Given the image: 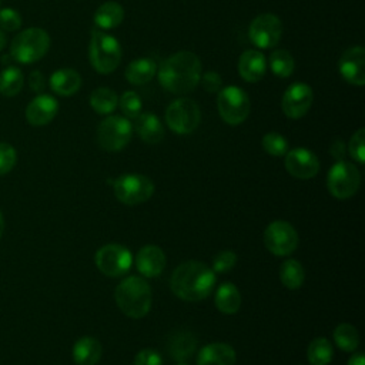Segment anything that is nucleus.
<instances>
[{
    "label": "nucleus",
    "instance_id": "nucleus-1",
    "mask_svg": "<svg viewBox=\"0 0 365 365\" xmlns=\"http://www.w3.org/2000/svg\"><path fill=\"white\" fill-rule=\"evenodd\" d=\"M197 54L191 51H177L161 64L157 77L163 88L171 94L182 96L191 93L200 83L202 70Z\"/></svg>",
    "mask_w": 365,
    "mask_h": 365
},
{
    "label": "nucleus",
    "instance_id": "nucleus-2",
    "mask_svg": "<svg viewBox=\"0 0 365 365\" xmlns=\"http://www.w3.org/2000/svg\"><path fill=\"white\" fill-rule=\"evenodd\" d=\"M215 285V272L200 261L180 264L170 279L171 291L181 299L194 302L210 295Z\"/></svg>",
    "mask_w": 365,
    "mask_h": 365
},
{
    "label": "nucleus",
    "instance_id": "nucleus-3",
    "mask_svg": "<svg viewBox=\"0 0 365 365\" xmlns=\"http://www.w3.org/2000/svg\"><path fill=\"white\" fill-rule=\"evenodd\" d=\"M114 298L121 309L130 318H143L151 308V287L137 275L124 278L114 291Z\"/></svg>",
    "mask_w": 365,
    "mask_h": 365
},
{
    "label": "nucleus",
    "instance_id": "nucleus-4",
    "mask_svg": "<svg viewBox=\"0 0 365 365\" xmlns=\"http://www.w3.org/2000/svg\"><path fill=\"white\" fill-rule=\"evenodd\" d=\"M88 58L97 73L110 74L121 61V46L115 37L96 29L90 38Z\"/></svg>",
    "mask_w": 365,
    "mask_h": 365
},
{
    "label": "nucleus",
    "instance_id": "nucleus-5",
    "mask_svg": "<svg viewBox=\"0 0 365 365\" xmlns=\"http://www.w3.org/2000/svg\"><path fill=\"white\" fill-rule=\"evenodd\" d=\"M50 48V36L40 27H30L19 33L10 46L11 57L21 64H31L46 56Z\"/></svg>",
    "mask_w": 365,
    "mask_h": 365
},
{
    "label": "nucleus",
    "instance_id": "nucleus-6",
    "mask_svg": "<svg viewBox=\"0 0 365 365\" xmlns=\"http://www.w3.org/2000/svg\"><path fill=\"white\" fill-rule=\"evenodd\" d=\"M217 108L221 118L227 124L238 125L247 120L251 110V103L242 88L228 86L218 91Z\"/></svg>",
    "mask_w": 365,
    "mask_h": 365
},
{
    "label": "nucleus",
    "instance_id": "nucleus-7",
    "mask_svg": "<svg viewBox=\"0 0 365 365\" xmlns=\"http://www.w3.org/2000/svg\"><path fill=\"white\" fill-rule=\"evenodd\" d=\"M361 185V174L358 168L345 160L336 161L328 171L327 187L328 191L338 200L352 197Z\"/></svg>",
    "mask_w": 365,
    "mask_h": 365
},
{
    "label": "nucleus",
    "instance_id": "nucleus-8",
    "mask_svg": "<svg viewBox=\"0 0 365 365\" xmlns=\"http://www.w3.org/2000/svg\"><path fill=\"white\" fill-rule=\"evenodd\" d=\"M114 195L125 205L143 204L154 192L153 181L143 174H123L113 182Z\"/></svg>",
    "mask_w": 365,
    "mask_h": 365
},
{
    "label": "nucleus",
    "instance_id": "nucleus-9",
    "mask_svg": "<svg viewBox=\"0 0 365 365\" xmlns=\"http://www.w3.org/2000/svg\"><path fill=\"white\" fill-rule=\"evenodd\" d=\"M133 135V125L124 115H108L97 128V141L107 151L123 150Z\"/></svg>",
    "mask_w": 365,
    "mask_h": 365
},
{
    "label": "nucleus",
    "instance_id": "nucleus-10",
    "mask_svg": "<svg viewBox=\"0 0 365 365\" xmlns=\"http://www.w3.org/2000/svg\"><path fill=\"white\" fill-rule=\"evenodd\" d=\"M201 120L198 104L191 98H177L165 110L167 125L177 134L192 133Z\"/></svg>",
    "mask_w": 365,
    "mask_h": 365
},
{
    "label": "nucleus",
    "instance_id": "nucleus-11",
    "mask_svg": "<svg viewBox=\"0 0 365 365\" xmlns=\"http://www.w3.org/2000/svg\"><path fill=\"white\" fill-rule=\"evenodd\" d=\"M264 244L269 252L278 257L292 254L298 247L295 228L282 220L272 221L264 231Z\"/></svg>",
    "mask_w": 365,
    "mask_h": 365
},
{
    "label": "nucleus",
    "instance_id": "nucleus-12",
    "mask_svg": "<svg viewBox=\"0 0 365 365\" xmlns=\"http://www.w3.org/2000/svg\"><path fill=\"white\" fill-rule=\"evenodd\" d=\"M100 272L107 277H121L128 272L133 257L131 252L120 244H107L97 250L94 255Z\"/></svg>",
    "mask_w": 365,
    "mask_h": 365
},
{
    "label": "nucleus",
    "instance_id": "nucleus-13",
    "mask_svg": "<svg viewBox=\"0 0 365 365\" xmlns=\"http://www.w3.org/2000/svg\"><path fill=\"white\" fill-rule=\"evenodd\" d=\"M281 36L282 23L279 17L272 13H262L257 16L248 27V37L258 48H271L277 46Z\"/></svg>",
    "mask_w": 365,
    "mask_h": 365
},
{
    "label": "nucleus",
    "instance_id": "nucleus-14",
    "mask_svg": "<svg viewBox=\"0 0 365 365\" xmlns=\"http://www.w3.org/2000/svg\"><path fill=\"white\" fill-rule=\"evenodd\" d=\"M314 100L312 88L305 83H292L281 100L282 113L292 120L304 117L311 108Z\"/></svg>",
    "mask_w": 365,
    "mask_h": 365
},
{
    "label": "nucleus",
    "instance_id": "nucleus-15",
    "mask_svg": "<svg viewBox=\"0 0 365 365\" xmlns=\"http://www.w3.org/2000/svg\"><path fill=\"white\" fill-rule=\"evenodd\" d=\"M285 168L287 171L299 180H309L319 171L318 157L308 148L298 147L287 151L285 154Z\"/></svg>",
    "mask_w": 365,
    "mask_h": 365
},
{
    "label": "nucleus",
    "instance_id": "nucleus-16",
    "mask_svg": "<svg viewBox=\"0 0 365 365\" xmlns=\"http://www.w3.org/2000/svg\"><path fill=\"white\" fill-rule=\"evenodd\" d=\"M339 74L354 86L365 84V50L362 46L346 48L338 61Z\"/></svg>",
    "mask_w": 365,
    "mask_h": 365
},
{
    "label": "nucleus",
    "instance_id": "nucleus-17",
    "mask_svg": "<svg viewBox=\"0 0 365 365\" xmlns=\"http://www.w3.org/2000/svg\"><path fill=\"white\" fill-rule=\"evenodd\" d=\"M58 111L57 100L50 94H38L26 107V120L34 127H41L53 121Z\"/></svg>",
    "mask_w": 365,
    "mask_h": 365
},
{
    "label": "nucleus",
    "instance_id": "nucleus-18",
    "mask_svg": "<svg viewBox=\"0 0 365 365\" xmlns=\"http://www.w3.org/2000/svg\"><path fill=\"white\" fill-rule=\"evenodd\" d=\"M135 267L138 272L147 278L160 275L165 267V254L157 245H144L135 257Z\"/></svg>",
    "mask_w": 365,
    "mask_h": 365
},
{
    "label": "nucleus",
    "instance_id": "nucleus-19",
    "mask_svg": "<svg viewBox=\"0 0 365 365\" xmlns=\"http://www.w3.org/2000/svg\"><path fill=\"white\" fill-rule=\"evenodd\" d=\"M267 71L265 56L258 50H247L240 56L238 73L248 83L259 81Z\"/></svg>",
    "mask_w": 365,
    "mask_h": 365
},
{
    "label": "nucleus",
    "instance_id": "nucleus-20",
    "mask_svg": "<svg viewBox=\"0 0 365 365\" xmlns=\"http://www.w3.org/2000/svg\"><path fill=\"white\" fill-rule=\"evenodd\" d=\"M235 351L224 342H212L202 346L197 355V365H234Z\"/></svg>",
    "mask_w": 365,
    "mask_h": 365
},
{
    "label": "nucleus",
    "instance_id": "nucleus-21",
    "mask_svg": "<svg viewBox=\"0 0 365 365\" xmlns=\"http://www.w3.org/2000/svg\"><path fill=\"white\" fill-rule=\"evenodd\" d=\"M50 88L63 97H68L73 96L78 91V88L81 87V77L80 74L74 70V68H60L56 70L50 80H48Z\"/></svg>",
    "mask_w": 365,
    "mask_h": 365
},
{
    "label": "nucleus",
    "instance_id": "nucleus-22",
    "mask_svg": "<svg viewBox=\"0 0 365 365\" xmlns=\"http://www.w3.org/2000/svg\"><path fill=\"white\" fill-rule=\"evenodd\" d=\"M101 354V344L93 336H81L73 346V359L77 365H96Z\"/></svg>",
    "mask_w": 365,
    "mask_h": 365
},
{
    "label": "nucleus",
    "instance_id": "nucleus-23",
    "mask_svg": "<svg viewBox=\"0 0 365 365\" xmlns=\"http://www.w3.org/2000/svg\"><path fill=\"white\" fill-rule=\"evenodd\" d=\"M135 128L143 141L148 144H157L164 138V127L158 117L151 113H140L135 118Z\"/></svg>",
    "mask_w": 365,
    "mask_h": 365
},
{
    "label": "nucleus",
    "instance_id": "nucleus-24",
    "mask_svg": "<svg viewBox=\"0 0 365 365\" xmlns=\"http://www.w3.org/2000/svg\"><path fill=\"white\" fill-rule=\"evenodd\" d=\"M195 348H197L195 336L185 329L177 331L170 336L168 352L178 362L187 361L194 354Z\"/></svg>",
    "mask_w": 365,
    "mask_h": 365
},
{
    "label": "nucleus",
    "instance_id": "nucleus-25",
    "mask_svg": "<svg viewBox=\"0 0 365 365\" xmlns=\"http://www.w3.org/2000/svg\"><path fill=\"white\" fill-rule=\"evenodd\" d=\"M124 19V9L117 1L103 3L94 13V23L98 30H111L121 24Z\"/></svg>",
    "mask_w": 365,
    "mask_h": 365
},
{
    "label": "nucleus",
    "instance_id": "nucleus-26",
    "mask_svg": "<svg viewBox=\"0 0 365 365\" xmlns=\"http://www.w3.org/2000/svg\"><path fill=\"white\" fill-rule=\"evenodd\" d=\"M157 73V64L153 58L140 57L133 60L125 68V78L128 83L141 86L148 83Z\"/></svg>",
    "mask_w": 365,
    "mask_h": 365
},
{
    "label": "nucleus",
    "instance_id": "nucleus-27",
    "mask_svg": "<svg viewBox=\"0 0 365 365\" xmlns=\"http://www.w3.org/2000/svg\"><path fill=\"white\" fill-rule=\"evenodd\" d=\"M215 307L220 312L232 315L241 307V294L231 282H222L215 292Z\"/></svg>",
    "mask_w": 365,
    "mask_h": 365
},
{
    "label": "nucleus",
    "instance_id": "nucleus-28",
    "mask_svg": "<svg viewBox=\"0 0 365 365\" xmlns=\"http://www.w3.org/2000/svg\"><path fill=\"white\" fill-rule=\"evenodd\" d=\"M279 279L288 289H298L305 279L304 267L297 259H285L279 269Z\"/></svg>",
    "mask_w": 365,
    "mask_h": 365
},
{
    "label": "nucleus",
    "instance_id": "nucleus-29",
    "mask_svg": "<svg viewBox=\"0 0 365 365\" xmlns=\"http://www.w3.org/2000/svg\"><path fill=\"white\" fill-rule=\"evenodd\" d=\"M90 106L98 114H111L118 106V97L111 88L98 87L90 96Z\"/></svg>",
    "mask_w": 365,
    "mask_h": 365
},
{
    "label": "nucleus",
    "instance_id": "nucleus-30",
    "mask_svg": "<svg viewBox=\"0 0 365 365\" xmlns=\"http://www.w3.org/2000/svg\"><path fill=\"white\" fill-rule=\"evenodd\" d=\"M307 356L311 365H328L334 356V349L329 339L324 336L312 339L308 345Z\"/></svg>",
    "mask_w": 365,
    "mask_h": 365
},
{
    "label": "nucleus",
    "instance_id": "nucleus-31",
    "mask_svg": "<svg viewBox=\"0 0 365 365\" xmlns=\"http://www.w3.org/2000/svg\"><path fill=\"white\" fill-rule=\"evenodd\" d=\"M24 76L17 67H6L0 73V94L4 97H14L23 88Z\"/></svg>",
    "mask_w": 365,
    "mask_h": 365
},
{
    "label": "nucleus",
    "instance_id": "nucleus-32",
    "mask_svg": "<svg viewBox=\"0 0 365 365\" xmlns=\"http://www.w3.org/2000/svg\"><path fill=\"white\" fill-rule=\"evenodd\" d=\"M294 67H295V61L292 54L288 50L277 48L271 53L269 68L277 77L279 78L289 77L294 73Z\"/></svg>",
    "mask_w": 365,
    "mask_h": 365
},
{
    "label": "nucleus",
    "instance_id": "nucleus-33",
    "mask_svg": "<svg viewBox=\"0 0 365 365\" xmlns=\"http://www.w3.org/2000/svg\"><path fill=\"white\" fill-rule=\"evenodd\" d=\"M334 341L339 349L345 352H354L359 345V335L354 325L342 322L334 329Z\"/></svg>",
    "mask_w": 365,
    "mask_h": 365
},
{
    "label": "nucleus",
    "instance_id": "nucleus-34",
    "mask_svg": "<svg viewBox=\"0 0 365 365\" xmlns=\"http://www.w3.org/2000/svg\"><path fill=\"white\" fill-rule=\"evenodd\" d=\"M262 148L269 154V155H275V157H282L287 154L288 151V141L287 138L275 131L267 133L262 140H261Z\"/></svg>",
    "mask_w": 365,
    "mask_h": 365
},
{
    "label": "nucleus",
    "instance_id": "nucleus-35",
    "mask_svg": "<svg viewBox=\"0 0 365 365\" xmlns=\"http://www.w3.org/2000/svg\"><path fill=\"white\" fill-rule=\"evenodd\" d=\"M118 106L125 118H137L141 113V98L135 91H124L118 98Z\"/></svg>",
    "mask_w": 365,
    "mask_h": 365
},
{
    "label": "nucleus",
    "instance_id": "nucleus-36",
    "mask_svg": "<svg viewBox=\"0 0 365 365\" xmlns=\"http://www.w3.org/2000/svg\"><path fill=\"white\" fill-rule=\"evenodd\" d=\"M348 151H349V155L358 164H364L365 161V130L364 128H359L358 131L354 133L348 144Z\"/></svg>",
    "mask_w": 365,
    "mask_h": 365
},
{
    "label": "nucleus",
    "instance_id": "nucleus-37",
    "mask_svg": "<svg viewBox=\"0 0 365 365\" xmlns=\"http://www.w3.org/2000/svg\"><path fill=\"white\" fill-rule=\"evenodd\" d=\"M17 161L16 148L9 143H0V175L13 170Z\"/></svg>",
    "mask_w": 365,
    "mask_h": 365
},
{
    "label": "nucleus",
    "instance_id": "nucleus-38",
    "mask_svg": "<svg viewBox=\"0 0 365 365\" xmlns=\"http://www.w3.org/2000/svg\"><path fill=\"white\" fill-rule=\"evenodd\" d=\"M237 264V254L232 251H221L212 259V271L217 274L228 272Z\"/></svg>",
    "mask_w": 365,
    "mask_h": 365
},
{
    "label": "nucleus",
    "instance_id": "nucleus-39",
    "mask_svg": "<svg viewBox=\"0 0 365 365\" xmlns=\"http://www.w3.org/2000/svg\"><path fill=\"white\" fill-rule=\"evenodd\" d=\"M21 26V16L11 7L0 9V27L6 31H16Z\"/></svg>",
    "mask_w": 365,
    "mask_h": 365
},
{
    "label": "nucleus",
    "instance_id": "nucleus-40",
    "mask_svg": "<svg viewBox=\"0 0 365 365\" xmlns=\"http://www.w3.org/2000/svg\"><path fill=\"white\" fill-rule=\"evenodd\" d=\"M134 365H163V358L155 349L144 348L135 355Z\"/></svg>",
    "mask_w": 365,
    "mask_h": 365
},
{
    "label": "nucleus",
    "instance_id": "nucleus-41",
    "mask_svg": "<svg viewBox=\"0 0 365 365\" xmlns=\"http://www.w3.org/2000/svg\"><path fill=\"white\" fill-rule=\"evenodd\" d=\"M200 81L208 93H217L221 90V86H222V78L215 71H205L204 74H201Z\"/></svg>",
    "mask_w": 365,
    "mask_h": 365
},
{
    "label": "nucleus",
    "instance_id": "nucleus-42",
    "mask_svg": "<svg viewBox=\"0 0 365 365\" xmlns=\"http://www.w3.org/2000/svg\"><path fill=\"white\" fill-rule=\"evenodd\" d=\"M29 86L34 93L41 94V91H44V88H46V78H44L43 73H40L38 70L31 71L29 76Z\"/></svg>",
    "mask_w": 365,
    "mask_h": 365
},
{
    "label": "nucleus",
    "instance_id": "nucleus-43",
    "mask_svg": "<svg viewBox=\"0 0 365 365\" xmlns=\"http://www.w3.org/2000/svg\"><path fill=\"white\" fill-rule=\"evenodd\" d=\"M345 151H346V147H345V143H344L341 138L334 140V143H332L331 147H329V153L332 154V157H334L336 161L344 160Z\"/></svg>",
    "mask_w": 365,
    "mask_h": 365
},
{
    "label": "nucleus",
    "instance_id": "nucleus-44",
    "mask_svg": "<svg viewBox=\"0 0 365 365\" xmlns=\"http://www.w3.org/2000/svg\"><path fill=\"white\" fill-rule=\"evenodd\" d=\"M346 365H365V356H364V354H361V352L354 354V355L349 358V361H348Z\"/></svg>",
    "mask_w": 365,
    "mask_h": 365
},
{
    "label": "nucleus",
    "instance_id": "nucleus-45",
    "mask_svg": "<svg viewBox=\"0 0 365 365\" xmlns=\"http://www.w3.org/2000/svg\"><path fill=\"white\" fill-rule=\"evenodd\" d=\"M4 227H6V224H4V217H3V214H1V211H0V238L3 237Z\"/></svg>",
    "mask_w": 365,
    "mask_h": 365
},
{
    "label": "nucleus",
    "instance_id": "nucleus-46",
    "mask_svg": "<svg viewBox=\"0 0 365 365\" xmlns=\"http://www.w3.org/2000/svg\"><path fill=\"white\" fill-rule=\"evenodd\" d=\"M6 46V36L3 33V30H0V50H3Z\"/></svg>",
    "mask_w": 365,
    "mask_h": 365
},
{
    "label": "nucleus",
    "instance_id": "nucleus-47",
    "mask_svg": "<svg viewBox=\"0 0 365 365\" xmlns=\"http://www.w3.org/2000/svg\"><path fill=\"white\" fill-rule=\"evenodd\" d=\"M178 365H187V364H184V362H180V364H178Z\"/></svg>",
    "mask_w": 365,
    "mask_h": 365
}]
</instances>
